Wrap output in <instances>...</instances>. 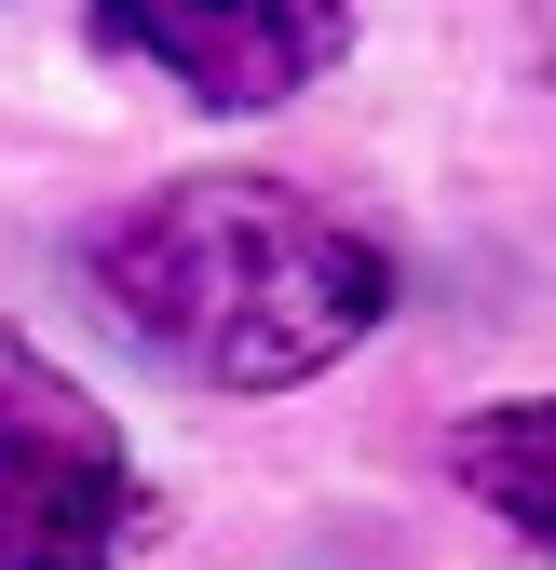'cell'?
Listing matches in <instances>:
<instances>
[{
	"label": "cell",
	"instance_id": "obj_2",
	"mask_svg": "<svg viewBox=\"0 0 556 570\" xmlns=\"http://www.w3.org/2000/svg\"><path fill=\"white\" fill-rule=\"evenodd\" d=\"M136 530H150V489L109 407L54 381L28 340H0V570H122Z\"/></svg>",
	"mask_w": 556,
	"mask_h": 570
},
{
	"label": "cell",
	"instance_id": "obj_1",
	"mask_svg": "<svg viewBox=\"0 0 556 570\" xmlns=\"http://www.w3.org/2000/svg\"><path fill=\"white\" fill-rule=\"evenodd\" d=\"M96 299L203 394H299L380 326L394 258L286 177H177L96 232Z\"/></svg>",
	"mask_w": 556,
	"mask_h": 570
},
{
	"label": "cell",
	"instance_id": "obj_5",
	"mask_svg": "<svg viewBox=\"0 0 556 570\" xmlns=\"http://www.w3.org/2000/svg\"><path fill=\"white\" fill-rule=\"evenodd\" d=\"M543 41H556V0H543Z\"/></svg>",
	"mask_w": 556,
	"mask_h": 570
},
{
	"label": "cell",
	"instance_id": "obj_4",
	"mask_svg": "<svg viewBox=\"0 0 556 570\" xmlns=\"http://www.w3.org/2000/svg\"><path fill=\"white\" fill-rule=\"evenodd\" d=\"M448 475L489 503L516 543L556 557V394H516V407H475L461 435H448Z\"/></svg>",
	"mask_w": 556,
	"mask_h": 570
},
{
	"label": "cell",
	"instance_id": "obj_3",
	"mask_svg": "<svg viewBox=\"0 0 556 570\" xmlns=\"http://www.w3.org/2000/svg\"><path fill=\"white\" fill-rule=\"evenodd\" d=\"M96 28L122 55H150L190 109H286L354 41L339 0H96Z\"/></svg>",
	"mask_w": 556,
	"mask_h": 570
}]
</instances>
